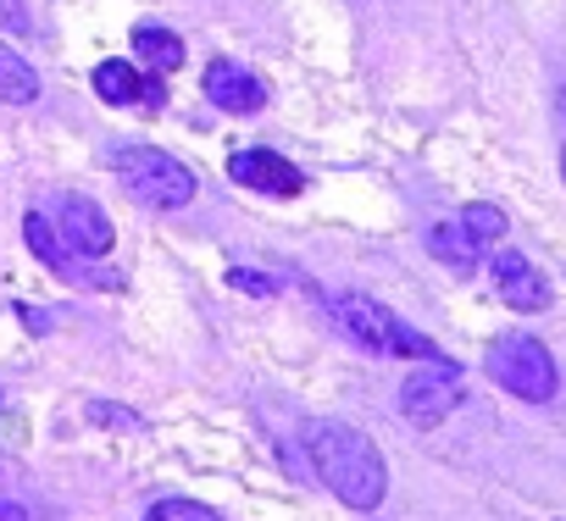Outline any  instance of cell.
Segmentation results:
<instances>
[{
  "instance_id": "obj_1",
  "label": "cell",
  "mask_w": 566,
  "mask_h": 521,
  "mask_svg": "<svg viewBox=\"0 0 566 521\" xmlns=\"http://www.w3.org/2000/svg\"><path fill=\"white\" fill-rule=\"evenodd\" d=\"M306 455H312V471L323 477V488L350 504V510H378L389 499V460L384 449L361 433V427H345V422H317L306 433Z\"/></svg>"
},
{
  "instance_id": "obj_2",
  "label": "cell",
  "mask_w": 566,
  "mask_h": 521,
  "mask_svg": "<svg viewBox=\"0 0 566 521\" xmlns=\"http://www.w3.org/2000/svg\"><path fill=\"white\" fill-rule=\"evenodd\" d=\"M334 322L356 339V344H367L373 355H406V361H444V350L428 339V333H417L411 322H400L384 300H373V295H339L334 300Z\"/></svg>"
},
{
  "instance_id": "obj_3",
  "label": "cell",
  "mask_w": 566,
  "mask_h": 521,
  "mask_svg": "<svg viewBox=\"0 0 566 521\" xmlns=\"http://www.w3.org/2000/svg\"><path fill=\"white\" fill-rule=\"evenodd\" d=\"M112 167H117L123 189L150 211H178V205L195 200V172L156 145H128V150L112 156Z\"/></svg>"
},
{
  "instance_id": "obj_4",
  "label": "cell",
  "mask_w": 566,
  "mask_h": 521,
  "mask_svg": "<svg viewBox=\"0 0 566 521\" xmlns=\"http://www.w3.org/2000/svg\"><path fill=\"white\" fill-rule=\"evenodd\" d=\"M483 366H489V378H494L505 394H516V400H527V405H544V400H555V389H560V372H555L549 350H544L538 339H527V333L494 339L489 355H483Z\"/></svg>"
},
{
  "instance_id": "obj_5",
  "label": "cell",
  "mask_w": 566,
  "mask_h": 521,
  "mask_svg": "<svg viewBox=\"0 0 566 521\" xmlns=\"http://www.w3.org/2000/svg\"><path fill=\"white\" fill-rule=\"evenodd\" d=\"M461 372H455V361L444 355V361H422L406 383H400V416L411 422V427H439L455 405H461Z\"/></svg>"
},
{
  "instance_id": "obj_6",
  "label": "cell",
  "mask_w": 566,
  "mask_h": 521,
  "mask_svg": "<svg viewBox=\"0 0 566 521\" xmlns=\"http://www.w3.org/2000/svg\"><path fill=\"white\" fill-rule=\"evenodd\" d=\"M56 233H62V244L78 255V260H101V255H112V244H117V227H112V216L95 205V200H84V194H67L62 205H56Z\"/></svg>"
},
{
  "instance_id": "obj_7",
  "label": "cell",
  "mask_w": 566,
  "mask_h": 521,
  "mask_svg": "<svg viewBox=\"0 0 566 521\" xmlns=\"http://www.w3.org/2000/svg\"><path fill=\"white\" fill-rule=\"evenodd\" d=\"M494 289L511 311H549V278L533 267L522 249H494Z\"/></svg>"
},
{
  "instance_id": "obj_8",
  "label": "cell",
  "mask_w": 566,
  "mask_h": 521,
  "mask_svg": "<svg viewBox=\"0 0 566 521\" xmlns=\"http://www.w3.org/2000/svg\"><path fill=\"white\" fill-rule=\"evenodd\" d=\"M228 172H233V183L261 189V194H277V200H295V194L306 189L301 167H295V161H283L277 150H239V156L228 161Z\"/></svg>"
},
{
  "instance_id": "obj_9",
  "label": "cell",
  "mask_w": 566,
  "mask_h": 521,
  "mask_svg": "<svg viewBox=\"0 0 566 521\" xmlns=\"http://www.w3.org/2000/svg\"><path fill=\"white\" fill-rule=\"evenodd\" d=\"M206 95L217 111H233V117H250L266 106V84L255 73H244L239 62H211L206 67Z\"/></svg>"
},
{
  "instance_id": "obj_10",
  "label": "cell",
  "mask_w": 566,
  "mask_h": 521,
  "mask_svg": "<svg viewBox=\"0 0 566 521\" xmlns=\"http://www.w3.org/2000/svg\"><path fill=\"white\" fill-rule=\"evenodd\" d=\"M95 95L106 106H161V78H145L134 62H101L95 67Z\"/></svg>"
},
{
  "instance_id": "obj_11",
  "label": "cell",
  "mask_w": 566,
  "mask_h": 521,
  "mask_svg": "<svg viewBox=\"0 0 566 521\" xmlns=\"http://www.w3.org/2000/svg\"><path fill=\"white\" fill-rule=\"evenodd\" d=\"M23 238H29V249L45 260V267H51L56 278H67V284H84V278H90V273H84V260L62 244V233H56V222H51V216L29 211V216H23Z\"/></svg>"
},
{
  "instance_id": "obj_12",
  "label": "cell",
  "mask_w": 566,
  "mask_h": 521,
  "mask_svg": "<svg viewBox=\"0 0 566 521\" xmlns=\"http://www.w3.org/2000/svg\"><path fill=\"white\" fill-rule=\"evenodd\" d=\"M428 249L444 260L450 273H461V278H467V273H478V260H483V244H478L461 222H439V227L428 233Z\"/></svg>"
},
{
  "instance_id": "obj_13",
  "label": "cell",
  "mask_w": 566,
  "mask_h": 521,
  "mask_svg": "<svg viewBox=\"0 0 566 521\" xmlns=\"http://www.w3.org/2000/svg\"><path fill=\"white\" fill-rule=\"evenodd\" d=\"M134 56L161 78V73H178L184 67V40L172 29H161V23H139L134 29Z\"/></svg>"
},
{
  "instance_id": "obj_14",
  "label": "cell",
  "mask_w": 566,
  "mask_h": 521,
  "mask_svg": "<svg viewBox=\"0 0 566 521\" xmlns=\"http://www.w3.org/2000/svg\"><path fill=\"white\" fill-rule=\"evenodd\" d=\"M29 100H40V73L12 45H0V106H29Z\"/></svg>"
},
{
  "instance_id": "obj_15",
  "label": "cell",
  "mask_w": 566,
  "mask_h": 521,
  "mask_svg": "<svg viewBox=\"0 0 566 521\" xmlns=\"http://www.w3.org/2000/svg\"><path fill=\"white\" fill-rule=\"evenodd\" d=\"M461 227H467L478 244H500V238H505V211L478 200V205H467V211H461Z\"/></svg>"
},
{
  "instance_id": "obj_16",
  "label": "cell",
  "mask_w": 566,
  "mask_h": 521,
  "mask_svg": "<svg viewBox=\"0 0 566 521\" xmlns=\"http://www.w3.org/2000/svg\"><path fill=\"white\" fill-rule=\"evenodd\" d=\"M84 416H90L95 427H106V433H139V427H145V416H139V411L112 405V400H90V405H84Z\"/></svg>"
},
{
  "instance_id": "obj_17",
  "label": "cell",
  "mask_w": 566,
  "mask_h": 521,
  "mask_svg": "<svg viewBox=\"0 0 566 521\" xmlns=\"http://www.w3.org/2000/svg\"><path fill=\"white\" fill-rule=\"evenodd\" d=\"M145 521H222V515L200 499H161V504H150Z\"/></svg>"
},
{
  "instance_id": "obj_18",
  "label": "cell",
  "mask_w": 566,
  "mask_h": 521,
  "mask_svg": "<svg viewBox=\"0 0 566 521\" xmlns=\"http://www.w3.org/2000/svg\"><path fill=\"white\" fill-rule=\"evenodd\" d=\"M228 289H239V295H255V300L277 295V284H272L266 273H250V267H233V273H228Z\"/></svg>"
},
{
  "instance_id": "obj_19",
  "label": "cell",
  "mask_w": 566,
  "mask_h": 521,
  "mask_svg": "<svg viewBox=\"0 0 566 521\" xmlns=\"http://www.w3.org/2000/svg\"><path fill=\"white\" fill-rule=\"evenodd\" d=\"M0 521H29V510L12 504V499H0Z\"/></svg>"
},
{
  "instance_id": "obj_20",
  "label": "cell",
  "mask_w": 566,
  "mask_h": 521,
  "mask_svg": "<svg viewBox=\"0 0 566 521\" xmlns=\"http://www.w3.org/2000/svg\"><path fill=\"white\" fill-rule=\"evenodd\" d=\"M560 178H566V150H560Z\"/></svg>"
}]
</instances>
